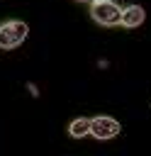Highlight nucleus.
Wrapping results in <instances>:
<instances>
[{
    "label": "nucleus",
    "instance_id": "6",
    "mask_svg": "<svg viewBox=\"0 0 151 156\" xmlns=\"http://www.w3.org/2000/svg\"><path fill=\"white\" fill-rule=\"evenodd\" d=\"M27 90H29L32 95H39V90H37V85H32V83H27Z\"/></svg>",
    "mask_w": 151,
    "mask_h": 156
},
{
    "label": "nucleus",
    "instance_id": "2",
    "mask_svg": "<svg viewBox=\"0 0 151 156\" xmlns=\"http://www.w3.org/2000/svg\"><path fill=\"white\" fill-rule=\"evenodd\" d=\"M90 17L102 27H117V24H122V7L114 0L90 2Z\"/></svg>",
    "mask_w": 151,
    "mask_h": 156
},
{
    "label": "nucleus",
    "instance_id": "5",
    "mask_svg": "<svg viewBox=\"0 0 151 156\" xmlns=\"http://www.w3.org/2000/svg\"><path fill=\"white\" fill-rule=\"evenodd\" d=\"M68 134H71L73 139L90 136V117H76V119H71V124H68Z\"/></svg>",
    "mask_w": 151,
    "mask_h": 156
},
{
    "label": "nucleus",
    "instance_id": "8",
    "mask_svg": "<svg viewBox=\"0 0 151 156\" xmlns=\"http://www.w3.org/2000/svg\"><path fill=\"white\" fill-rule=\"evenodd\" d=\"M93 2H105V0H93Z\"/></svg>",
    "mask_w": 151,
    "mask_h": 156
},
{
    "label": "nucleus",
    "instance_id": "4",
    "mask_svg": "<svg viewBox=\"0 0 151 156\" xmlns=\"http://www.w3.org/2000/svg\"><path fill=\"white\" fill-rule=\"evenodd\" d=\"M144 20H146V10H144L141 5H127V7H122V27L134 29V27H139Z\"/></svg>",
    "mask_w": 151,
    "mask_h": 156
},
{
    "label": "nucleus",
    "instance_id": "3",
    "mask_svg": "<svg viewBox=\"0 0 151 156\" xmlns=\"http://www.w3.org/2000/svg\"><path fill=\"white\" fill-rule=\"evenodd\" d=\"M119 132H122V124L114 117H110V115H95V117H90V136L105 141V139L119 136Z\"/></svg>",
    "mask_w": 151,
    "mask_h": 156
},
{
    "label": "nucleus",
    "instance_id": "7",
    "mask_svg": "<svg viewBox=\"0 0 151 156\" xmlns=\"http://www.w3.org/2000/svg\"><path fill=\"white\" fill-rule=\"evenodd\" d=\"M76 2H93V0H76Z\"/></svg>",
    "mask_w": 151,
    "mask_h": 156
},
{
    "label": "nucleus",
    "instance_id": "1",
    "mask_svg": "<svg viewBox=\"0 0 151 156\" xmlns=\"http://www.w3.org/2000/svg\"><path fill=\"white\" fill-rule=\"evenodd\" d=\"M29 34V27L27 22L22 20H7V22H0V49L2 51H12L17 49Z\"/></svg>",
    "mask_w": 151,
    "mask_h": 156
}]
</instances>
